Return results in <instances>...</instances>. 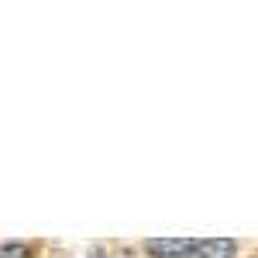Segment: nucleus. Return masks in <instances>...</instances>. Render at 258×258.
I'll use <instances>...</instances> for the list:
<instances>
[{"label": "nucleus", "instance_id": "3", "mask_svg": "<svg viewBox=\"0 0 258 258\" xmlns=\"http://www.w3.org/2000/svg\"><path fill=\"white\" fill-rule=\"evenodd\" d=\"M0 258H35V244H28V241H4L0 244Z\"/></svg>", "mask_w": 258, "mask_h": 258}, {"label": "nucleus", "instance_id": "1", "mask_svg": "<svg viewBox=\"0 0 258 258\" xmlns=\"http://www.w3.org/2000/svg\"><path fill=\"white\" fill-rule=\"evenodd\" d=\"M197 238H148L145 251L152 258H189Z\"/></svg>", "mask_w": 258, "mask_h": 258}, {"label": "nucleus", "instance_id": "5", "mask_svg": "<svg viewBox=\"0 0 258 258\" xmlns=\"http://www.w3.org/2000/svg\"><path fill=\"white\" fill-rule=\"evenodd\" d=\"M110 258H135V255H131L127 248H124V251H117V255H110Z\"/></svg>", "mask_w": 258, "mask_h": 258}, {"label": "nucleus", "instance_id": "4", "mask_svg": "<svg viewBox=\"0 0 258 258\" xmlns=\"http://www.w3.org/2000/svg\"><path fill=\"white\" fill-rule=\"evenodd\" d=\"M90 258H110V255H107V248H100V244H97V248L90 251Z\"/></svg>", "mask_w": 258, "mask_h": 258}, {"label": "nucleus", "instance_id": "2", "mask_svg": "<svg viewBox=\"0 0 258 258\" xmlns=\"http://www.w3.org/2000/svg\"><path fill=\"white\" fill-rule=\"evenodd\" d=\"M238 255V244L231 238H197L189 258H234Z\"/></svg>", "mask_w": 258, "mask_h": 258}]
</instances>
